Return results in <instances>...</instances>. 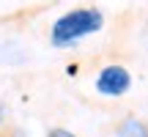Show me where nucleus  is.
Returning <instances> with one entry per match:
<instances>
[{
    "instance_id": "obj_1",
    "label": "nucleus",
    "mask_w": 148,
    "mask_h": 137,
    "mask_svg": "<svg viewBox=\"0 0 148 137\" xmlns=\"http://www.w3.org/2000/svg\"><path fill=\"white\" fill-rule=\"evenodd\" d=\"M104 25V14L99 8H71L69 14H63L58 22L52 25V33H49V41L55 47H71L79 38L93 36L96 30H101Z\"/></svg>"
},
{
    "instance_id": "obj_2",
    "label": "nucleus",
    "mask_w": 148,
    "mask_h": 137,
    "mask_svg": "<svg viewBox=\"0 0 148 137\" xmlns=\"http://www.w3.org/2000/svg\"><path fill=\"white\" fill-rule=\"evenodd\" d=\"M129 88H132V74H129L126 66H118V63L104 66L99 71V77H96V90L101 96H110V99L123 96Z\"/></svg>"
},
{
    "instance_id": "obj_3",
    "label": "nucleus",
    "mask_w": 148,
    "mask_h": 137,
    "mask_svg": "<svg viewBox=\"0 0 148 137\" xmlns=\"http://www.w3.org/2000/svg\"><path fill=\"white\" fill-rule=\"evenodd\" d=\"M115 137H148V121L137 115H126L123 121H118Z\"/></svg>"
},
{
    "instance_id": "obj_4",
    "label": "nucleus",
    "mask_w": 148,
    "mask_h": 137,
    "mask_svg": "<svg viewBox=\"0 0 148 137\" xmlns=\"http://www.w3.org/2000/svg\"><path fill=\"white\" fill-rule=\"evenodd\" d=\"M47 137H77L74 132H69V129H63V126H52L47 132Z\"/></svg>"
}]
</instances>
